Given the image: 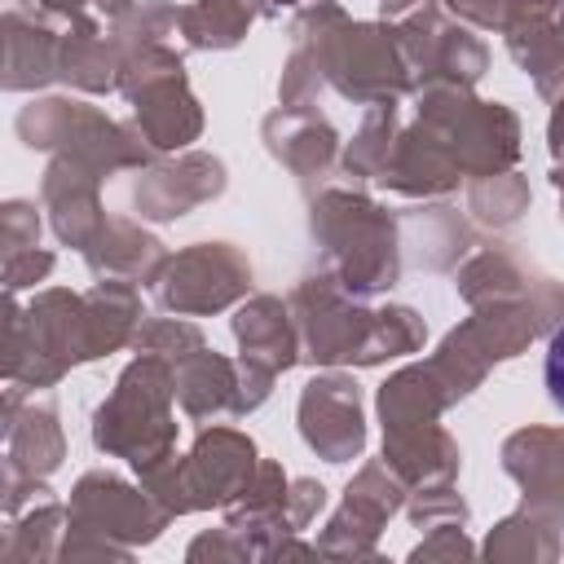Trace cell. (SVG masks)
I'll return each mask as SVG.
<instances>
[{
  "mask_svg": "<svg viewBox=\"0 0 564 564\" xmlns=\"http://www.w3.org/2000/svg\"><path fill=\"white\" fill-rule=\"evenodd\" d=\"M546 392H551V401L564 410V326L551 335V344H546Z\"/></svg>",
  "mask_w": 564,
  "mask_h": 564,
  "instance_id": "1",
  "label": "cell"
}]
</instances>
